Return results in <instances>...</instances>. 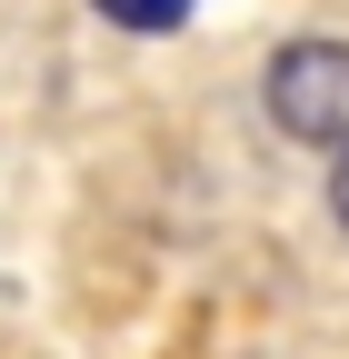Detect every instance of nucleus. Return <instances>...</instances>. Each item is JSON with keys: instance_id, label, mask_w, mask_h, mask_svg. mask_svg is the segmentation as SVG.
<instances>
[{"instance_id": "nucleus-1", "label": "nucleus", "mask_w": 349, "mask_h": 359, "mask_svg": "<svg viewBox=\"0 0 349 359\" xmlns=\"http://www.w3.org/2000/svg\"><path fill=\"white\" fill-rule=\"evenodd\" d=\"M270 120L310 150H349V40H289L270 60Z\"/></svg>"}, {"instance_id": "nucleus-2", "label": "nucleus", "mask_w": 349, "mask_h": 359, "mask_svg": "<svg viewBox=\"0 0 349 359\" xmlns=\"http://www.w3.org/2000/svg\"><path fill=\"white\" fill-rule=\"evenodd\" d=\"M100 20H120V30H180L190 0H100Z\"/></svg>"}, {"instance_id": "nucleus-3", "label": "nucleus", "mask_w": 349, "mask_h": 359, "mask_svg": "<svg viewBox=\"0 0 349 359\" xmlns=\"http://www.w3.org/2000/svg\"><path fill=\"white\" fill-rule=\"evenodd\" d=\"M329 219L349 230V150H339V170H329Z\"/></svg>"}]
</instances>
